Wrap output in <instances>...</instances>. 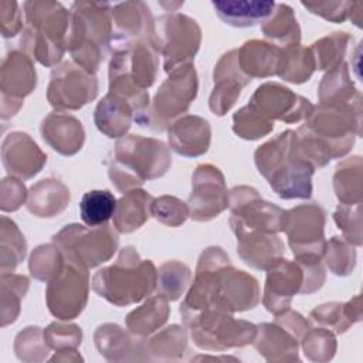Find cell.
Instances as JSON below:
<instances>
[{
	"label": "cell",
	"instance_id": "1",
	"mask_svg": "<svg viewBox=\"0 0 363 363\" xmlns=\"http://www.w3.org/2000/svg\"><path fill=\"white\" fill-rule=\"evenodd\" d=\"M258 281L235 269L220 247L206 248L197 262L193 284L180 305L182 316L220 311L227 313L252 309L259 302Z\"/></svg>",
	"mask_w": 363,
	"mask_h": 363
},
{
	"label": "cell",
	"instance_id": "2",
	"mask_svg": "<svg viewBox=\"0 0 363 363\" xmlns=\"http://www.w3.org/2000/svg\"><path fill=\"white\" fill-rule=\"evenodd\" d=\"M296 133V149L315 169L345 156L362 135V99L313 106Z\"/></svg>",
	"mask_w": 363,
	"mask_h": 363
},
{
	"label": "cell",
	"instance_id": "3",
	"mask_svg": "<svg viewBox=\"0 0 363 363\" xmlns=\"http://www.w3.org/2000/svg\"><path fill=\"white\" fill-rule=\"evenodd\" d=\"M254 159L258 172L281 199L311 197L315 167L298 152L295 130L288 129L258 146Z\"/></svg>",
	"mask_w": 363,
	"mask_h": 363
},
{
	"label": "cell",
	"instance_id": "4",
	"mask_svg": "<svg viewBox=\"0 0 363 363\" xmlns=\"http://www.w3.org/2000/svg\"><path fill=\"white\" fill-rule=\"evenodd\" d=\"M26 28L21 31L20 50L45 67L57 65L68 50L71 13L51 0L23 3Z\"/></svg>",
	"mask_w": 363,
	"mask_h": 363
},
{
	"label": "cell",
	"instance_id": "5",
	"mask_svg": "<svg viewBox=\"0 0 363 363\" xmlns=\"http://www.w3.org/2000/svg\"><path fill=\"white\" fill-rule=\"evenodd\" d=\"M68 51L77 65L95 74L113 45L112 4L105 1H75L71 6Z\"/></svg>",
	"mask_w": 363,
	"mask_h": 363
},
{
	"label": "cell",
	"instance_id": "6",
	"mask_svg": "<svg viewBox=\"0 0 363 363\" xmlns=\"http://www.w3.org/2000/svg\"><path fill=\"white\" fill-rule=\"evenodd\" d=\"M172 164L167 145L139 135L121 138L108 163V174L115 187L126 193L146 180L162 177Z\"/></svg>",
	"mask_w": 363,
	"mask_h": 363
},
{
	"label": "cell",
	"instance_id": "7",
	"mask_svg": "<svg viewBox=\"0 0 363 363\" xmlns=\"http://www.w3.org/2000/svg\"><path fill=\"white\" fill-rule=\"evenodd\" d=\"M91 284L109 303L128 306L156 291L157 269L150 259H142L133 247H125L112 265L101 268L94 275Z\"/></svg>",
	"mask_w": 363,
	"mask_h": 363
},
{
	"label": "cell",
	"instance_id": "8",
	"mask_svg": "<svg viewBox=\"0 0 363 363\" xmlns=\"http://www.w3.org/2000/svg\"><path fill=\"white\" fill-rule=\"evenodd\" d=\"M52 242L61 250L67 262L91 269L112 258L119 240L109 224L99 227L69 224L52 237Z\"/></svg>",
	"mask_w": 363,
	"mask_h": 363
},
{
	"label": "cell",
	"instance_id": "9",
	"mask_svg": "<svg viewBox=\"0 0 363 363\" xmlns=\"http://www.w3.org/2000/svg\"><path fill=\"white\" fill-rule=\"evenodd\" d=\"M194 343L204 350H225L254 342L257 326L233 318V313L201 311L182 316Z\"/></svg>",
	"mask_w": 363,
	"mask_h": 363
},
{
	"label": "cell",
	"instance_id": "10",
	"mask_svg": "<svg viewBox=\"0 0 363 363\" xmlns=\"http://www.w3.org/2000/svg\"><path fill=\"white\" fill-rule=\"evenodd\" d=\"M200 43L201 28L191 17L174 11L155 20V44L163 57V68L167 74L190 64Z\"/></svg>",
	"mask_w": 363,
	"mask_h": 363
},
{
	"label": "cell",
	"instance_id": "11",
	"mask_svg": "<svg viewBox=\"0 0 363 363\" xmlns=\"http://www.w3.org/2000/svg\"><path fill=\"white\" fill-rule=\"evenodd\" d=\"M197 74L193 62L169 72L157 89L147 112L145 126L153 130L167 129L179 116L187 112L197 95Z\"/></svg>",
	"mask_w": 363,
	"mask_h": 363
},
{
	"label": "cell",
	"instance_id": "12",
	"mask_svg": "<svg viewBox=\"0 0 363 363\" xmlns=\"http://www.w3.org/2000/svg\"><path fill=\"white\" fill-rule=\"evenodd\" d=\"M230 225L235 237L250 233L284 231L285 210L265 201L254 187L237 186L228 193Z\"/></svg>",
	"mask_w": 363,
	"mask_h": 363
},
{
	"label": "cell",
	"instance_id": "13",
	"mask_svg": "<svg viewBox=\"0 0 363 363\" xmlns=\"http://www.w3.org/2000/svg\"><path fill=\"white\" fill-rule=\"evenodd\" d=\"M325 210L316 204H301L285 211L284 231L295 259H322L326 248L323 234Z\"/></svg>",
	"mask_w": 363,
	"mask_h": 363
},
{
	"label": "cell",
	"instance_id": "14",
	"mask_svg": "<svg viewBox=\"0 0 363 363\" xmlns=\"http://www.w3.org/2000/svg\"><path fill=\"white\" fill-rule=\"evenodd\" d=\"M308 329L309 323L301 313L286 309L274 323L258 325L252 343L268 362L298 360V342Z\"/></svg>",
	"mask_w": 363,
	"mask_h": 363
},
{
	"label": "cell",
	"instance_id": "15",
	"mask_svg": "<svg viewBox=\"0 0 363 363\" xmlns=\"http://www.w3.org/2000/svg\"><path fill=\"white\" fill-rule=\"evenodd\" d=\"M96 95L98 81L95 74L69 61L52 69L47 88V99L58 112L77 111L94 101Z\"/></svg>",
	"mask_w": 363,
	"mask_h": 363
},
{
	"label": "cell",
	"instance_id": "16",
	"mask_svg": "<svg viewBox=\"0 0 363 363\" xmlns=\"http://www.w3.org/2000/svg\"><path fill=\"white\" fill-rule=\"evenodd\" d=\"M88 291V269L67 262L62 271L47 285L45 302L48 311L61 320L75 319L86 305Z\"/></svg>",
	"mask_w": 363,
	"mask_h": 363
},
{
	"label": "cell",
	"instance_id": "17",
	"mask_svg": "<svg viewBox=\"0 0 363 363\" xmlns=\"http://www.w3.org/2000/svg\"><path fill=\"white\" fill-rule=\"evenodd\" d=\"M37 85V74L33 58L20 48L10 50L1 62L0 91L1 118H11L18 112L23 99L30 95Z\"/></svg>",
	"mask_w": 363,
	"mask_h": 363
},
{
	"label": "cell",
	"instance_id": "18",
	"mask_svg": "<svg viewBox=\"0 0 363 363\" xmlns=\"http://www.w3.org/2000/svg\"><path fill=\"white\" fill-rule=\"evenodd\" d=\"M187 207L194 221H210L228 207V191L218 167L210 163L196 167Z\"/></svg>",
	"mask_w": 363,
	"mask_h": 363
},
{
	"label": "cell",
	"instance_id": "19",
	"mask_svg": "<svg viewBox=\"0 0 363 363\" xmlns=\"http://www.w3.org/2000/svg\"><path fill=\"white\" fill-rule=\"evenodd\" d=\"M248 105L271 122L282 121L286 123L306 119L313 109L309 99L292 92L278 82H265L259 85L252 94Z\"/></svg>",
	"mask_w": 363,
	"mask_h": 363
},
{
	"label": "cell",
	"instance_id": "20",
	"mask_svg": "<svg viewBox=\"0 0 363 363\" xmlns=\"http://www.w3.org/2000/svg\"><path fill=\"white\" fill-rule=\"evenodd\" d=\"M305 282L303 267L295 259L279 257L267 269L262 303L275 316L289 309L294 295L301 294Z\"/></svg>",
	"mask_w": 363,
	"mask_h": 363
},
{
	"label": "cell",
	"instance_id": "21",
	"mask_svg": "<svg viewBox=\"0 0 363 363\" xmlns=\"http://www.w3.org/2000/svg\"><path fill=\"white\" fill-rule=\"evenodd\" d=\"M214 86L210 94L208 106L213 113L223 116L237 102L241 89L248 85L250 79L238 65L237 48L227 51L216 64L213 72Z\"/></svg>",
	"mask_w": 363,
	"mask_h": 363
},
{
	"label": "cell",
	"instance_id": "22",
	"mask_svg": "<svg viewBox=\"0 0 363 363\" xmlns=\"http://www.w3.org/2000/svg\"><path fill=\"white\" fill-rule=\"evenodd\" d=\"M1 160L10 176L34 177L47 163V155L24 132L9 133L1 146Z\"/></svg>",
	"mask_w": 363,
	"mask_h": 363
},
{
	"label": "cell",
	"instance_id": "23",
	"mask_svg": "<svg viewBox=\"0 0 363 363\" xmlns=\"http://www.w3.org/2000/svg\"><path fill=\"white\" fill-rule=\"evenodd\" d=\"M167 133L170 149L180 156L197 157L210 147L211 128L201 116H180L167 128Z\"/></svg>",
	"mask_w": 363,
	"mask_h": 363
},
{
	"label": "cell",
	"instance_id": "24",
	"mask_svg": "<svg viewBox=\"0 0 363 363\" xmlns=\"http://www.w3.org/2000/svg\"><path fill=\"white\" fill-rule=\"evenodd\" d=\"M112 23L113 43L135 38H150L155 41V20L145 1H123L112 6Z\"/></svg>",
	"mask_w": 363,
	"mask_h": 363
},
{
	"label": "cell",
	"instance_id": "25",
	"mask_svg": "<svg viewBox=\"0 0 363 363\" xmlns=\"http://www.w3.org/2000/svg\"><path fill=\"white\" fill-rule=\"evenodd\" d=\"M40 130L44 142L64 156L79 152L85 140L82 123L75 116L58 111L43 119Z\"/></svg>",
	"mask_w": 363,
	"mask_h": 363
},
{
	"label": "cell",
	"instance_id": "26",
	"mask_svg": "<svg viewBox=\"0 0 363 363\" xmlns=\"http://www.w3.org/2000/svg\"><path fill=\"white\" fill-rule=\"evenodd\" d=\"M136 119L133 105L115 94L108 92L96 105L94 121L99 132L108 138H123Z\"/></svg>",
	"mask_w": 363,
	"mask_h": 363
},
{
	"label": "cell",
	"instance_id": "27",
	"mask_svg": "<svg viewBox=\"0 0 363 363\" xmlns=\"http://www.w3.org/2000/svg\"><path fill=\"white\" fill-rule=\"evenodd\" d=\"M237 252L251 268L267 271L284 255L285 247L275 233H250L237 237Z\"/></svg>",
	"mask_w": 363,
	"mask_h": 363
},
{
	"label": "cell",
	"instance_id": "28",
	"mask_svg": "<svg viewBox=\"0 0 363 363\" xmlns=\"http://www.w3.org/2000/svg\"><path fill=\"white\" fill-rule=\"evenodd\" d=\"M237 51L238 65L250 79L277 75L282 47L268 41L250 40L237 48Z\"/></svg>",
	"mask_w": 363,
	"mask_h": 363
},
{
	"label": "cell",
	"instance_id": "29",
	"mask_svg": "<svg viewBox=\"0 0 363 363\" xmlns=\"http://www.w3.org/2000/svg\"><path fill=\"white\" fill-rule=\"evenodd\" d=\"M216 14L231 27H252L264 23L274 11L275 1L261 0H224L211 1Z\"/></svg>",
	"mask_w": 363,
	"mask_h": 363
},
{
	"label": "cell",
	"instance_id": "30",
	"mask_svg": "<svg viewBox=\"0 0 363 363\" xmlns=\"http://www.w3.org/2000/svg\"><path fill=\"white\" fill-rule=\"evenodd\" d=\"M69 203L68 187L57 179H43L31 186L27 208L37 217H54L64 211Z\"/></svg>",
	"mask_w": 363,
	"mask_h": 363
},
{
	"label": "cell",
	"instance_id": "31",
	"mask_svg": "<svg viewBox=\"0 0 363 363\" xmlns=\"http://www.w3.org/2000/svg\"><path fill=\"white\" fill-rule=\"evenodd\" d=\"M152 197L142 189H133L126 191L116 203L113 213V227L116 231L128 234L140 228L150 214Z\"/></svg>",
	"mask_w": 363,
	"mask_h": 363
},
{
	"label": "cell",
	"instance_id": "32",
	"mask_svg": "<svg viewBox=\"0 0 363 363\" xmlns=\"http://www.w3.org/2000/svg\"><path fill=\"white\" fill-rule=\"evenodd\" d=\"M309 318L316 325H320L333 333H343L362 318L360 295H356L346 303L329 302L319 305L311 312Z\"/></svg>",
	"mask_w": 363,
	"mask_h": 363
},
{
	"label": "cell",
	"instance_id": "33",
	"mask_svg": "<svg viewBox=\"0 0 363 363\" xmlns=\"http://www.w3.org/2000/svg\"><path fill=\"white\" fill-rule=\"evenodd\" d=\"M363 162L360 156L343 159L333 176V189L340 204H362L363 197Z\"/></svg>",
	"mask_w": 363,
	"mask_h": 363
},
{
	"label": "cell",
	"instance_id": "34",
	"mask_svg": "<svg viewBox=\"0 0 363 363\" xmlns=\"http://www.w3.org/2000/svg\"><path fill=\"white\" fill-rule=\"evenodd\" d=\"M95 346L101 354H104L108 360H128L129 356L126 353L130 352H146V345L142 342H136L129 333H126L121 326L115 323L101 325L94 335Z\"/></svg>",
	"mask_w": 363,
	"mask_h": 363
},
{
	"label": "cell",
	"instance_id": "35",
	"mask_svg": "<svg viewBox=\"0 0 363 363\" xmlns=\"http://www.w3.org/2000/svg\"><path fill=\"white\" fill-rule=\"evenodd\" d=\"M318 96L322 105H337L360 101V92L356 89L349 75L347 64L343 61L332 68L320 81Z\"/></svg>",
	"mask_w": 363,
	"mask_h": 363
},
{
	"label": "cell",
	"instance_id": "36",
	"mask_svg": "<svg viewBox=\"0 0 363 363\" xmlns=\"http://www.w3.org/2000/svg\"><path fill=\"white\" fill-rule=\"evenodd\" d=\"M169 315L170 308L167 301L156 295L126 316V328L136 336H147L160 329L166 323Z\"/></svg>",
	"mask_w": 363,
	"mask_h": 363
},
{
	"label": "cell",
	"instance_id": "37",
	"mask_svg": "<svg viewBox=\"0 0 363 363\" xmlns=\"http://www.w3.org/2000/svg\"><path fill=\"white\" fill-rule=\"evenodd\" d=\"M262 34L275 45H292L301 41V28L291 6L279 3L261 26Z\"/></svg>",
	"mask_w": 363,
	"mask_h": 363
},
{
	"label": "cell",
	"instance_id": "38",
	"mask_svg": "<svg viewBox=\"0 0 363 363\" xmlns=\"http://www.w3.org/2000/svg\"><path fill=\"white\" fill-rule=\"evenodd\" d=\"M315 71V61L309 48L301 44L282 47L277 75L292 84L309 81Z\"/></svg>",
	"mask_w": 363,
	"mask_h": 363
},
{
	"label": "cell",
	"instance_id": "39",
	"mask_svg": "<svg viewBox=\"0 0 363 363\" xmlns=\"http://www.w3.org/2000/svg\"><path fill=\"white\" fill-rule=\"evenodd\" d=\"M352 41L353 37L345 31H335L315 41L309 47L315 61V69L330 71L343 62V57Z\"/></svg>",
	"mask_w": 363,
	"mask_h": 363
},
{
	"label": "cell",
	"instance_id": "40",
	"mask_svg": "<svg viewBox=\"0 0 363 363\" xmlns=\"http://www.w3.org/2000/svg\"><path fill=\"white\" fill-rule=\"evenodd\" d=\"M0 268L1 274L13 272L17 265L24 259L27 244L24 235L14 221L1 217V235H0Z\"/></svg>",
	"mask_w": 363,
	"mask_h": 363
},
{
	"label": "cell",
	"instance_id": "41",
	"mask_svg": "<svg viewBox=\"0 0 363 363\" xmlns=\"http://www.w3.org/2000/svg\"><path fill=\"white\" fill-rule=\"evenodd\" d=\"M116 199L109 190L86 191L79 203L82 221L88 227H99L108 224L116 208Z\"/></svg>",
	"mask_w": 363,
	"mask_h": 363
},
{
	"label": "cell",
	"instance_id": "42",
	"mask_svg": "<svg viewBox=\"0 0 363 363\" xmlns=\"http://www.w3.org/2000/svg\"><path fill=\"white\" fill-rule=\"evenodd\" d=\"M191 281L190 268L180 261H167L157 269L156 292L169 301L179 299Z\"/></svg>",
	"mask_w": 363,
	"mask_h": 363
},
{
	"label": "cell",
	"instance_id": "43",
	"mask_svg": "<svg viewBox=\"0 0 363 363\" xmlns=\"http://www.w3.org/2000/svg\"><path fill=\"white\" fill-rule=\"evenodd\" d=\"M67 261L61 250L54 244L38 245L30 255L28 268L31 275L44 282L54 279L65 267Z\"/></svg>",
	"mask_w": 363,
	"mask_h": 363
},
{
	"label": "cell",
	"instance_id": "44",
	"mask_svg": "<svg viewBox=\"0 0 363 363\" xmlns=\"http://www.w3.org/2000/svg\"><path fill=\"white\" fill-rule=\"evenodd\" d=\"M28 289V278L13 272L1 274V326L16 320L20 302Z\"/></svg>",
	"mask_w": 363,
	"mask_h": 363
},
{
	"label": "cell",
	"instance_id": "45",
	"mask_svg": "<svg viewBox=\"0 0 363 363\" xmlns=\"http://www.w3.org/2000/svg\"><path fill=\"white\" fill-rule=\"evenodd\" d=\"M187 349V336L182 326L172 325L157 333L146 343V352H152L155 359H180Z\"/></svg>",
	"mask_w": 363,
	"mask_h": 363
},
{
	"label": "cell",
	"instance_id": "46",
	"mask_svg": "<svg viewBox=\"0 0 363 363\" xmlns=\"http://www.w3.org/2000/svg\"><path fill=\"white\" fill-rule=\"evenodd\" d=\"M274 129V122L261 116L250 105L238 109L233 116V132L247 140H255L268 135Z\"/></svg>",
	"mask_w": 363,
	"mask_h": 363
},
{
	"label": "cell",
	"instance_id": "47",
	"mask_svg": "<svg viewBox=\"0 0 363 363\" xmlns=\"http://www.w3.org/2000/svg\"><path fill=\"white\" fill-rule=\"evenodd\" d=\"M323 258L328 268L335 275L346 277L352 274L356 265V250L354 245L349 244L345 238L332 237L326 242Z\"/></svg>",
	"mask_w": 363,
	"mask_h": 363
},
{
	"label": "cell",
	"instance_id": "48",
	"mask_svg": "<svg viewBox=\"0 0 363 363\" xmlns=\"http://www.w3.org/2000/svg\"><path fill=\"white\" fill-rule=\"evenodd\" d=\"M305 356L313 362L330 360L336 352V340L332 330L319 326L308 329L302 336Z\"/></svg>",
	"mask_w": 363,
	"mask_h": 363
},
{
	"label": "cell",
	"instance_id": "49",
	"mask_svg": "<svg viewBox=\"0 0 363 363\" xmlns=\"http://www.w3.org/2000/svg\"><path fill=\"white\" fill-rule=\"evenodd\" d=\"M150 214L164 225L179 227L190 216L187 203H183L173 196H160L153 199Z\"/></svg>",
	"mask_w": 363,
	"mask_h": 363
},
{
	"label": "cell",
	"instance_id": "50",
	"mask_svg": "<svg viewBox=\"0 0 363 363\" xmlns=\"http://www.w3.org/2000/svg\"><path fill=\"white\" fill-rule=\"evenodd\" d=\"M44 339L50 349L57 352H75L77 346L81 345L82 332L77 325L51 323L44 329Z\"/></svg>",
	"mask_w": 363,
	"mask_h": 363
},
{
	"label": "cell",
	"instance_id": "51",
	"mask_svg": "<svg viewBox=\"0 0 363 363\" xmlns=\"http://www.w3.org/2000/svg\"><path fill=\"white\" fill-rule=\"evenodd\" d=\"M337 228L342 230L343 238L352 245H362V206L339 204L333 213Z\"/></svg>",
	"mask_w": 363,
	"mask_h": 363
},
{
	"label": "cell",
	"instance_id": "52",
	"mask_svg": "<svg viewBox=\"0 0 363 363\" xmlns=\"http://www.w3.org/2000/svg\"><path fill=\"white\" fill-rule=\"evenodd\" d=\"M14 350L16 354L21 359V360H38V356L35 353L40 354L41 360L45 357L47 352L50 350L48 345L45 343L44 339V330H41L37 326H30L26 328L24 330H21L14 342Z\"/></svg>",
	"mask_w": 363,
	"mask_h": 363
},
{
	"label": "cell",
	"instance_id": "53",
	"mask_svg": "<svg viewBox=\"0 0 363 363\" xmlns=\"http://www.w3.org/2000/svg\"><path fill=\"white\" fill-rule=\"evenodd\" d=\"M312 14L332 23H343L349 18L353 1H301Z\"/></svg>",
	"mask_w": 363,
	"mask_h": 363
},
{
	"label": "cell",
	"instance_id": "54",
	"mask_svg": "<svg viewBox=\"0 0 363 363\" xmlns=\"http://www.w3.org/2000/svg\"><path fill=\"white\" fill-rule=\"evenodd\" d=\"M28 199V191L26 190L21 179L9 176L1 182L0 207L3 211H16Z\"/></svg>",
	"mask_w": 363,
	"mask_h": 363
},
{
	"label": "cell",
	"instance_id": "55",
	"mask_svg": "<svg viewBox=\"0 0 363 363\" xmlns=\"http://www.w3.org/2000/svg\"><path fill=\"white\" fill-rule=\"evenodd\" d=\"M0 24L1 35L11 38L23 31V11L17 1L3 0L0 3Z\"/></svg>",
	"mask_w": 363,
	"mask_h": 363
},
{
	"label": "cell",
	"instance_id": "56",
	"mask_svg": "<svg viewBox=\"0 0 363 363\" xmlns=\"http://www.w3.org/2000/svg\"><path fill=\"white\" fill-rule=\"evenodd\" d=\"M362 9H363V3H360V1H353V6H352L349 18H350L352 23H354L357 27H362Z\"/></svg>",
	"mask_w": 363,
	"mask_h": 363
}]
</instances>
